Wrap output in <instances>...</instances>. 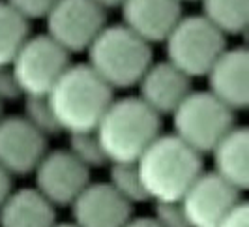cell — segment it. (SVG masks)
Wrapping results in <instances>:
<instances>
[{
  "mask_svg": "<svg viewBox=\"0 0 249 227\" xmlns=\"http://www.w3.org/2000/svg\"><path fill=\"white\" fill-rule=\"evenodd\" d=\"M114 90L88 64H70L47 92L53 114L62 132H94L114 100Z\"/></svg>",
  "mask_w": 249,
  "mask_h": 227,
  "instance_id": "cell-1",
  "label": "cell"
},
{
  "mask_svg": "<svg viewBox=\"0 0 249 227\" xmlns=\"http://www.w3.org/2000/svg\"><path fill=\"white\" fill-rule=\"evenodd\" d=\"M135 165L148 199L154 201H180L202 173L200 154L175 133L158 135Z\"/></svg>",
  "mask_w": 249,
  "mask_h": 227,
  "instance_id": "cell-2",
  "label": "cell"
},
{
  "mask_svg": "<svg viewBox=\"0 0 249 227\" xmlns=\"http://www.w3.org/2000/svg\"><path fill=\"white\" fill-rule=\"evenodd\" d=\"M109 162L135 164L148 145L161 135V116L139 96L112 100L96 128Z\"/></svg>",
  "mask_w": 249,
  "mask_h": 227,
  "instance_id": "cell-3",
  "label": "cell"
},
{
  "mask_svg": "<svg viewBox=\"0 0 249 227\" xmlns=\"http://www.w3.org/2000/svg\"><path fill=\"white\" fill-rule=\"evenodd\" d=\"M87 53V64L112 90L135 87L152 64L150 43L124 25H105Z\"/></svg>",
  "mask_w": 249,
  "mask_h": 227,
  "instance_id": "cell-4",
  "label": "cell"
},
{
  "mask_svg": "<svg viewBox=\"0 0 249 227\" xmlns=\"http://www.w3.org/2000/svg\"><path fill=\"white\" fill-rule=\"evenodd\" d=\"M163 43L167 60L193 79L208 74L227 49V36L202 15H191L180 17Z\"/></svg>",
  "mask_w": 249,
  "mask_h": 227,
  "instance_id": "cell-5",
  "label": "cell"
},
{
  "mask_svg": "<svg viewBox=\"0 0 249 227\" xmlns=\"http://www.w3.org/2000/svg\"><path fill=\"white\" fill-rule=\"evenodd\" d=\"M175 135L199 154L213 147L234 128V111L208 90H191L173 113Z\"/></svg>",
  "mask_w": 249,
  "mask_h": 227,
  "instance_id": "cell-6",
  "label": "cell"
},
{
  "mask_svg": "<svg viewBox=\"0 0 249 227\" xmlns=\"http://www.w3.org/2000/svg\"><path fill=\"white\" fill-rule=\"evenodd\" d=\"M70 53L47 34L28 36L10 68L23 96H47L70 66Z\"/></svg>",
  "mask_w": 249,
  "mask_h": 227,
  "instance_id": "cell-7",
  "label": "cell"
},
{
  "mask_svg": "<svg viewBox=\"0 0 249 227\" xmlns=\"http://www.w3.org/2000/svg\"><path fill=\"white\" fill-rule=\"evenodd\" d=\"M105 12L94 0H56L43 17L47 21V36L70 55L87 51L105 28Z\"/></svg>",
  "mask_w": 249,
  "mask_h": 227,
  "instance_id": "cell-8",
  "label": "cell"
},
{
  "mask_svg": "<svg viewBox=\"0 0 249 227\" xmlns=\"http://www.w3.org/2000/svg\"><path fill=\"white\" fill-rule=\"evenodd\" d=\"M240 201V189L215 171H202L180 199L191 227H217Z\"/></svg>",
  "mask_w": 249,
  "mask_h": 227,
  "instance_id": "cell-9",
  "label": "cell"
},
{
  "mask_svg": "<svg viewBox=\"0 0 249 227\" xmlns=\"http://www.w3.org/2000/svg\"><path fill=\"white\" fill-rule=\"evenodd\" d=\"M34 173L36 189L54 207H70L90 182V169L70 151L45 152Z\"/></svg>",
  "mask_w": 249,
  "mask_h": 227,
  "instance_id": "cell-10",
  "label": "cell"
},
{
  "mask_svg": "<svg viewBox=\"0 0 249 227\" xmlns=\"http://www.w3.org/2000/svg\"><path fill=\"white\" fill-rule=\"evenodd\" d=\"M47 152V137L41 135L25 116L0 118V167L10 175L34 173Z\"/></svg>",
  "mask_w": 249,
  "mask_h": 227,
  "instance_id": "cell-11",
  "label": "cell"
},
{
  "mask_svg": "<svg viewBox=\"0 0 249 227\" xmlns=\"http://www.w3.org/2000/svg\"><path fill=\"white\" fill-rule=\"evenodd\" d=\"M70 207L79 227H124L131 218L133 205L125 201L109 182H88Z\"/></svg>",
  "mask_w": 249,
  "mask_h": 227,
  "instance_id": "cell-12",
  "label": "cell"
},
{
  "mask_svg": "<svg viewBox=\"0 0 249 227\" xmlns=\"http://www.w3.org/2000/svg\"><path fill=\"white\" fill-rule=\"evenodd\" d=\"M208 87L219 101L232 111H242L249 103V55L246 47L225 49L208 70Z\"/></svg>",
  "mask_w": 249,
  "mask_h": 227,
  "instance_id": "cell-13",
  "label": "cell"
},
{
  "mask_svg": "<svg viewBox=\"0 0 249 227\" xmlns=\"http://www.w3.org/2000/svg\"><path fill=\"white\" fill-rule=\"evenodd\" d=\"M122 25L148 43L165 41L182 17L180 0H124Z\"/></svg>",
  "mask_w": 249,
  "mask_h": 227,
  "instance_id": "cell-14",
  "label": "cell"
},
{
  "mask_svg": "<svg viewBox=\"0 0 249 227\" xmlns=\"http://www.w3.org/2000/svg\"><path fill=\"white\" fill-rule=\"evenodd\" d=\"M141 100L152 111L160 114H173L182 100L191 92V77L180 72L176 66L165 62L150 64L144 76L137 83Z\"/></svg>",
  "mask_w": 249,
  "mask_h": 227,
  "instance_id": "cell-15",
  "label": "cell"
},
{
  "mask_svg": "<svg viewBox=\"0 0 249 227\" xmlns=\"http://www.w3.org/2000/svg\"><path fill=\"white\" fill-rule=\"evenodd\" d=\"M54 208L37 189H12L0 207V227H53L56 224Z\"/></svg>",
  "mask_w": 249,
  "mask_h": 227,
  "instance_id": "cell-16",
  "label": "cell"
},
{
  "mask_svg": "<svg viewBox=\"0 0 249 227\" xmlns=\"http://www.w3.org/2000/svg\"><path fill=\"white\" fill-rule=\"evenodd\" d=\"M248 151L249 132L246 126H234L212 151L215 173L240 191H246L249 186Z\"/></svg>",
  "mask_w": 249,
  "mask_h": 227,
  "instance_id": "cell-17",
  "label": "cell"
},
{
  "mask_svg": "<svg viewBox=\"0 0 249 227\" xmlns=\"http://www.w3.org/2000/svg\"><path fill=\"white\" fill-rule=\"evenodd\" d=\"M202 17L225 36L244 34L249 21V0H200Z\"/></svg>",
  "mask_w": 249,
  "mask_h": 227,
  "instance_id": "cell-18",
  "label": "cell"
},
{
  "mask_svg": "<svg viewBox=\"0 0 249 227\" xmlns=\"http://www.w3.org/2000/svg\"><path fill=\"white\" fill-rule=\"evenodd\" d=\"M30 36V23L6 0H0V66H10Z\"/></svg>",
  "mask_w": 249,
  "mask_h": 227,
  "instance_id": "cell-19",
  "label": "cell"
},
{
  "mask_svg": "<svg viewBox=\"0 0 249 227\" xmlns=\"http://www.w3.org/2000/svg\"><path fill=\"white\" fill-rule=\"evenodd\" d=\"M109 184L131 205L148 201V195H146L144 186L141 182L135 164L112 162L111 171H109Z\"/></svg>",
  "mask_w": 249,
  "mask_h": 227,
  "instance_id": "cell-20",
  "label": "cell"
},
{
  "mask_svg": "<svg viewBox=\"0 0 249 227\" xmlns=\"http://www.w3.org/2000/svg\"><path fill=\"white\" fill-rule=\"evenodd\" d=\"M68 151L73 154L75 158L88 169L92 167H101L109 164L100 139L94 132H81V133H70V149Z\"/></svg>",
  "mask_w": 249,
  "mask_h": 227,
  "instance_id": "cell-21",
  "label": "cell"
},
{
  "mask_svg": "<svg viewBox=\"0 0 249 227\" xmlns=\"http://www.w3.org/2000/svg\"><path fill=\"white\" fill-rule=\"evenodd\" d=\"M25 114L23 116L41 135L51 137V135H56L62 132L53 114L47 96H25Z\"/></svg>",
  "mask_w": 249,
  "mask_h": 227,
  "instance_id": "cell-22",
  "label": "cell"
},
{
  "mask_svg": "<svg viewBox=\"0 0 249 227\" xmlns=\"http://www.w3.org/2000/svg\"><path fill=\"white\" fill-rule=\"evenodd\" d=\"M161 227H191L180 201H156V216Z\"/></svg>",
  "mask_w": 249,
  "mask_h": 227,
  "instance_id": "cell-23",
  "label": "cell"
},
{
  "mask_svg": "<svg viewBox=\"0 0 249 227\" xmlns=\"http://www.w3.org/2000/svg\"><path fill=\"white\" fill-rule=\"evenodd\" d=\"M13 10L21 13L23 17H26L28 21L30 19H39V17H45V13L51 10V6L56 2V0H6Z\"/></svg>",
  "mask_w": 249,
  "mask_h": 227,
  "instance_id": "cell-24",
  "label": "cell"
},
{
  "mask_svg": "<svg viewBox=\"0 0 249 227\" xmlns=\"http://www.w3.org/2000/svg\"><path fill=\"white\" fill-rule=\"evenodd\" d=\"M23 94L17 87V81L10 66H0V103L19 100Z\"/></svg>",
  "mask_w": 249,
  "mask_h": 227,
  "instance_id": "cell-25",
  "label": "cell"
},
{
  "mask_svg": "<svg viewBox=\"0 0 249 227\" xmlns=\"http://www.w3.org/2000/svg\"><path fill=\"white\" fill-rule=\"evenodd\" d=\"M217 227H249V207L246 201H240L225 216L223 220L219 222Z\"/></svg>",
  "mask_w": 249,
  "mask_h": 227,
  "instance_id": "cell-26",
  "label": "cell"
},
{
  "mask_svg": "<svg viewBox=\"0 0 249 227\" xmlns=\"http://www.w3.org/2000/svg\"><path fill=\"white\" fill-rule=\"evenodd\" d=\"M10 193H12V175L4 167H0V207Z\"/></svg>",
  "mask_w": 249,
  "mask_h": 227,
  "instance_id": "cell-27",
  "label": "cell"
},
{
  "mask_svg": "<svg viewBox=\"0 0 249 227\" xmlns=\"http://www.w3.org/2000/svg\"><path fill=\"white\" fill-rule=\"evenodd\" d=\"M124 227H161L156 218H129Z\"/></svg>",
  "mask_w": 249,
  "mask_h": 227,
  "instance_id": "cell-28",
  "label": "cell"
},
{
  "mask_svg": "<svg viewBox=\"0 0 249 227\" xmlns=\"http://www.w3.org/2000/svg\"><path fill=\"white\" fill-rule=\"evenodd\" d=\"M96 4H100L103 10H111V8H120V4L124 0H94Z\"/></svg>",
  "mask_w": 249,
  "mask_h": 227,
  "instance_id": "cell-29",
  "label": "cell"
},
{
  "mask_svg": "<svg viewBox=\"0 0 249 227\" xmlns=\"http://www.w3.org/2000/svg\"><path fill=\"white\" fill-rule=\"evenodd\" d=\"M53 227H79V226H77L75 222H71V224H70V222H64V224H54Z\"/></svg>",
  "mask_w": 249,
  "mask_h": 227,
  "instance_id": "cell-30",
  "label": "cell"
},
{
  "mask_svg": "<svg viewBox=\"0 0 249 227\" xmlns=\"http://www.w3.org/2000/svg\"><path fill=\"white\" fill-rule=\"evenodd\" d=\"M2 105H4V103H0V118H2Z\"/></svg>",
  "mask_w": 249,
  "mask_h": 227,
  "instance_id": "cell-31",
  "label": "cell"
},
{
  "mask_svg": "<svg viewBox=\"0 0 249 227\" xmlns=\"http://www.w3.org/2000/svg\"><path fill=\"white\" fill-rule=\"evenodd\" d=\"M180 2H186V0H180Z\"/></svg>",
  "mask_w": 249,
  "mask_h": 227,
  "instance_id": "cell-32",
  "label": "cell"
}]
</instances>
